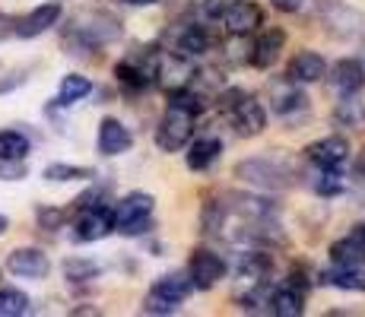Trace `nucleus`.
<instances>
[{"label": "nucleus", "mask_w": 365, "mask_h": 317, "mask_svg": "<svg viewBox=\"0 0 365 317\" xmlns=\"http://www.w3.org/2000/svg\"><path fill=\"white\" fill-rule=\"evenodd\" d=\"M115 38H121V23L115 16H108V13L93 10V13L76 16L67 26L64 48H70V54H89V51H99V48L111 45Z\"/></svg>", "instance_id": "1"}, {"label": "nucleus", "mask_w": 365, "mask_h": 317, "mask_svg": "<svg viewBox=\"0 0 365 317\" xmlns=\"http://www.w3.org/2000/svg\"><path fill=\"white\" fill-rule=\"evenodd\" d=\"M235 178L257 190H286L296 185V168L283 156H255L238 162Z\"/></svg>", "instance_id": "2"}, {"label": "nucleus", "mask_w": 365, "mask_h": 317, "mask_svg": "<svg viewBox=\"0 0 365 317\" xmlns=\"http://www.w3.org/2000/svg\"><path fill=\"white\" fill-rule=\"evenodd\" d=\"M153 209H156V197L153 194H143V190H133V194L121 197L111 209L115 216V232L121 235H143V232L153 229Z\"/></svg>", "instance_id": "3"}, {"label": "nucleus", "mask_w": 365, "mask_h": 317, "mask_svg": "<svg viewBox=\"0 0 365 317\" xmlns=\"http://www.w3.org/2000/svg\"><path fill=\"white\" fill-rule=\"evenodd\" d=\"M194 124H197V115H191L187 108H178V105H168L156 124V146L163 152H181L191 143Z\"/></svg>", "instance_id": "4"}, {"label": "nucleus", "mask_w": 365, "mask_h": 317, "mask_svg": "<svg viewBox=\"0 0 365 317\" xmlns=\"http://www.w3.org/2000/svg\"><path fill=\"white\" fill-rule=\"evenodd\" d=\"M156 63H159L156 48H137L133 54L115 63V76L124 89L140 93V89H150L156 83Z\"/></svg>", "instance_id": "5"}, {"label": "nucleus", "mask_w": 365, "mask_h": 317, "mask_svg": "<svg viewBox=\"0 0 365 317\" xmlns=\"http://www.w3.org/2000/svg\"><path fill=\"white\" fill-rule=\"evenodd\" d=\"M185 273H187V279H191V286L197 289V292H207V289H213L222 276H226L229 266L216 251L194 248L191 257H187V270Z\"/></svg>", "instance_id": "6"}, {"label": "nucleus", "mask_w": 365, "mask_h": 317, "mask_svg": "<svg viewBox=\"0 0 365 317\" xmlns=\"http://www.w3.org/2000/svg\"><path fill=\"white\" fill-rule=\"evenodd\" d=\"M222 115L229 118V124L235 127V133H238V137H245V140L261 137L264 127H267V108L257 102L255 95H248V93L238 98L235 105H229Z\"/></svg>", "instance_id": "7"}, {"label": "nucleus", "mask_w": 365, "mask_h": 317, "mask_svg": "<svg viewBox=\"0 0 365 317\" xmlns=\"http://www.w3.org/2000/svg\"><path fill=\"white\" fill-rule=\"evenodd\" d=\"M111 232H115V216H111L108 207H86L80 209V216H76L73 222V241H102V238H108Z\"/></svg>", "instance_id": "8"}, {"label": "nucleus", "mask_w": 365, "mask_h": 317, "mask_svg": "<svg viewBox=\"0 0 365 317\" xmlns=\"http://www.w3.org/2000/svg\"><path fill=\"white\" fill-rule=\"evenodd\" d=\"M305 156L314 168H346L353 150H349V140L343 137V133H331V137L314 140L305 150Z\"/></svg>", "instance_id": "9"}, {"label": "nucleus", "mask_w": 365, "mask_h": 317, "mask_svg": "<svg viewBox=\"0 0 365 317\" xmlns=\"http://www.w3.org/2000/svg\"><path fill=\"white\" fill-rule=\"evenodd\" d=\"M194 61L181 58V54L168 51L163 54L159 51V63H156V83L165 89V93H175V89H185L194 83Z\"/></svg>", "instance_id": "10"}, {"label": "nucleus", "mask_w": 365, "mask_h": 317, "mask_svg": "<svg viewBox=\"0 0 365 317\" xmlns=\"http://www.w3.org/2000/svg\"><path fill=\"white\" fill-rule=\"evenodd\" d=\"M6 270L23 279H45L51 273V260L38 248H16L6 257Z\"/></svg>", "instance_id": "11"}, {"label": "nucleus", "mask_w": 365, "mask_h": 317, "mask_svg": "<svg viewBox=\"0 0 365 317\" xmlns=\"http://www.w3.org/2000/svg\"><path fill=\"white\" fill-rule=\"evenodd\" d=\"M229 213H238L248 222L277 219L279 203L270 200V197H264V194H229Z\"/></svg>", "instance_id": "12"}, {"label": "nucleus", "mask_w": 365, "mask_h": 317, "mask_svg": "<svg viewBox=\"0 0 365 317\" xmlns=\"http://www.w3.org/2000/svg\"><path fill=\"white\" fill-rule=\"evenodd\" d=\"M308 108V95L299 89V83H292L289 76L270 86V111L279 118H292L302 115Z\"/></svg>", "instance_id": "13"}, {"label": "nucleus", "mask_w": 365, "mask_h": 317, "mask_svg": "<svg viewBox=\"0 0 365 317\" xmlns=\"http://www.w3.org/2000/svg\"><path fill=\"white\" fill-rule=\"evenodd\" d=\"M61 16H64L61 4H41V6H35L32 13H26L23 19H16L13 35H19V38H38V35H45L48 29H54V26L61 23Z\"/></svg>", "instance_id": "14"}, {"label": "nucleus", "mask_w": 365, "mask_h": 317, "mask_svg": "<svg viewBox=\"0 0 365 317\" xmlns=\"http://www.w3.org/2000/svg\"><path fill=\"white\" fill-rule=\"evenodd\" d=\"M324 76H327V83H331L340 95H353V93H362V89H365V63L356 61V58L336 61Z\"/></svg>", "instance_id": "15"}, {"label": "nucleus", "mask_w": 365, "mask_h": 317, "mask_svg": "<svg viewBox=\"0 0 365 317\" xmlns=\"http://www.w3.org/2000/svg\"><path fill=\"white\" fill-rule=\"evenodd\" d=\"M235 276L242 279L245 286H255V283H267L273 276V257L267 248H251L238 257L235 264Z\"/></svg>", "instance_id": "16"}, {"label": "nucleus", "mask_w": 365, "mask_h": 317, "mask_svg": "<svg viewBox=\"0 0 365 317\" xmlns=\"http://www.w3.org/2000/svg\"><path fill=\"white\" fill-rule=\"evenodd\" d=\"M222 23H226V32L232 35H251L264 26V13L257 4L251 0H235L226 13H222Z\"/></svg>", "instance_id": "17"}, {"label": "nucleus", "mask_w": 365, "mask_h": 317, "mask_svg": "<svg viewBox=\"0 0 365 317\" xmlns=\"http://www.w3.org/2000/svg\"><path fill=\"white\" fill-rule=\"evenodd\" d=\"M283 48H286V32H283V29H277V26L264 29V32L255 38V48H251V67L270 70L273 63L279 61Z\"/></svg>", "instance_id": "18"}, {"label": "nucleus", "mask_w": 365, "mask_h": 317, "mask_svg": "<svg viewBox=\"0 0 365 317\" xmlns=\"http://www.w3.org/2000/svg\"><path fill=\"white\" fill-rule=\"evenodd\" d=\"M96 143H99L102 156H124V152L133 146V137H130L128 127L118 121V118H102Z\"/></svg>", "instance_id": "19"}, {"label": "nucleus", "mask_w": 365, "mask_h": 317, "mask_svg": "<svg viewBox=\"0 0 365 317\" xmlns=\"http://www.w3.org/2000/svg\"><path fill=\"white\" fill-rule=\"evenodd\" d=\"M327 73V63L321 58L318 51H299L296 58L289 61V67H286V76H289L292 83H299V86H308V83H321Z\"/></svg>", "instance_id": "20"}, {"label": "nucleus", "mask_w": 365, "mask_h": 317, "mask_svg": "<svg viewBox=\"0 0 365 317\" xmlns=\"http://www.w3.org/2000/svg\"><path fill=\"white\" fill-rule=\"evenodd\" d=\"M210 45H213L210 32L203 29V26L191 23V26H181L178 29V35H175V41H172V51L181 54V58H187V61H197L210 51Z\"/></svg>", "instance_id": "21"}, {"label": "nucleus", "mask_w": 365, "mask_h": 317, "mask_svg": "<svg viewBox=\"0 0 365 317\" xmlns=\"http://www.w3.org/2000/svg\"><path fill=\"white\" fill-rule=\"evenodd\" d=\"M185 162L191 172H207L210 165H213L216 159L222 156V140L220 137H191V143L185 146Z\"/></svg>", "instance_id": "22"}, {"label": "nucleus", "mask_w": 365, "mask_h": 317, "mask_svg": "<svg viewBox=\"0 0 365 317\" xmlns=\"http://www.w3.org/2000/svg\"><path fill=\"white\" fill-rule=\"evenodd\" d=\"M321 286H331V289H340V292H365V270L362 266H331V270L318 273Z\"/></svg>", "instance_id": "23"}, {"label": "nucleus", "mask_w": 365, "mask_h": 317, "mask_svg": "<svg viewBox=\"0 0 365 317\" xmlns=\"http://www.w3.org/2000/svg\"><path fill=\"white\" fill-rule=\"evenodd\" d=\"M270 314L277 317H302L305 314V292L296 286H279L270 292Z\"/></svg>", "instance_id": "24"}, {"label": "nucleus", "mask_w": 365, "mask_h": 317, "mask_svg": "<svg viewBox=\"0 0 365 317\" xmlns=\"http://www.w3.org/2000/svg\"><path fill=\"white\" fill-rule=\"evenodd\" d=\"M150 292L163 295L165 301H175V305H181V301H185L187 295L194 292V286H191V279H187V273L175 270V273H165V276H159L156 283H153Z\"/></svg>", "instance_id": "25"}, {"label": "nucleus", "mask_w": 365, "mask_h": 317, "mask_svg": "<svg viewBox=\"0 0 365 317\" xmlns=\"http://www.w3.org/2000/svg\"><path fill=\"white\" fill-rule=\"evenodd\" d=\"M334 121L340 127H353V130L365 127V98H359V93L343 95L334 108Z\"/></svg>", "instance_id": "26"}, {"label": "nucleus", "mask_w": 365, "mask_h": 317, "mask_svg": "<svg viewBox=\"0 0 365 317\" xmlns=\"http://www.w3.org/2000/svg\"><path fill=\"white\" fill-rule=\"evenodd\" d=\"M89 93H93V80H89V76L67 73L64 80H61V86H58V105L61 108H70V105L83 102Z\"/></svg>", "instance_id": "27"}, {"label": "nucleus", "mask_w": 365, "mask_h": 317, "mask_svg": "<svg viewBox=\"0 0 365 317\" xmlns=\"http://www.w3.org/2000/svg\"><path fill=\"white\" fill-rule=\"evenodd\" d=\"M226 219H229V203L207 200L200 207V232L207 238H220L222 229H226Z\"/></svg>", "instance_id": "28"}, {"label": "nucleus", "mask_w": 365, "mask_h": 317, "mask_svg": "<svg viewBox=\"0 0 365 317\" xmlns=\"http://www.w3.org/2000/svg\"><path fill=\"white\" fill-rule=\"evenodd\" d=\"M270 292L273 289L267 283H255V286H245V292L235 295V301L248 314H270Z\"/></svg>", "instance_id": "29"}, {"label": "nucleus", "mask_w": 365, "mask_h": 317, "mask_svg": "<svg viewBox=\"0 0 365 317\" xmlns=\"http://www.w3.org/2000/svg\"><path fill=\"white\" fill-rule=\"evenodd\" d=\"M346 185L349 181H346V175H343V168H314V181H312L314 194L336 197L346 190Z\"/></svg>", "instance_id": "30"}, {"label": "nucleus", "mask_w": 365, "mask_h": 317, "mask_svg": "<svg viewBox=\"0 0 365 317\" xmlns=\"http://www.w3.org/2000/svg\"><path fill=\"white\" fill-rule=\"evenodd\" d=\"M32 143L26 133L19 130H0V159H13V162H23L29 156Z\"/></svg>", "instance_id": "31"}, {"label": "nucleus", "mask_w": 365, "mask_h": 317, "mask_svg": "<svg viewBox=\"0 0 365 317\" xmlns=\"http://www.w3.org/2000/svg\"><path fill=\"white\" fill-rule=\"evenodd\" d=\"M331 264H336V266H362L365 254L359 251V244L346 235V238H340V241L331 244Z\"/></svg>", "instance_id": "32"}, {"label": "nucleus", "mask_w": 365, "mask_h": 317, "mask_svg": "<svg viewBox=\"0 0 365 317\" xmlns=\"http://www.w3.org/2000/svg\"><path fill=\"white\" fill-rule=\"evenodd\" d=\"M251 48H255V41H251L248 35L229 32V38L222 41V58L229 63H235V67H242V63H251Z\"/></svg>", "instance_id": "33"}, {"label": "nucleus", "mask_w": 365, "mask_h": 317, "mask_svg": "<svg viewBox=\"0 0 365 317\" xmlns=\"http://www.w3.org/2000/svg\"><path fill=\"white\" fill-rule=\"evenodd\" d=\"M41 175H45V181H89V178H96L93 168L67 165V162H51Z\"/></svg>", "instance_id": "34"}, {"label": "nucleus", "mask_w": 365, "mask_h": 317, "mask_svg": "<svg viewBox=\"0 0 365 317\" xmlns=\"http://www.w3.org/2000/svg\"><path fill=\"white\" fill-rule=\"evenodd\" d=\"M29 295L19 289H0V317H23L29 314Z\"/></svg>", "instance_id": "35"}, {"label": "nucleus", "mask_w": 365, "mask_h": 317, "mask_svg": "<svg viewBox=\"0 0 365 317\" xmlns=\"http://www.w3.org/2000/svg\"><path fill=\"white\" fill-rule=\"evenodd\" d=\"M102 273V266L96 264V260H83V257H70L64 264V276L70 283H89V279H96Z\"/></svg>", "instance_id": "36"}, {"label": "nucleus", "mask_w": 365, "mask_h": 317, "mask_svg": "<svg viewBox=\"0 0 365 317\" xmlns=\"http://www.w3.org/2000/svg\"><path fill=\"white\" fill-rule=\"evenodd\" d=\"M178 311V305L175 301H165L163 295H156V292H150L143 298V314H159V317H165V314H175Z\"/></svg>", "instance_id": "37"}, {"label": "nucleus", "mask_w": 365, "mask_h": 317, "mask_svg": "<svg viewBox=\"0 0 365 317\" xmlns=\"http://www.w3.org/2000/svg\"><path fill=\"white\" fill-rule=\"evenodd\" d=\"M26 178V165L13 159H0V181H23Z\"/></svg>", "instance_id": "38"}, {"label": "nucleus", "mask_w": 365, "mask_h": 317, "mask_svg": "<svg viewBox=\"0 0 365 317\" xmlns=\"http://www.w3.org/2000/svg\"><path fill=\"white\" fill-rule=\"evenodd\" d=\"M38 225L48 229V232L61 229V225H64V213H61V209H51V207H41L38 209Z\"/></svg>", "instance_id": "39"}, {"label": "nucleus", "mask_w": 365, "mask_h": 317, "mask_svg": "<svg viewBox=\"0 0 365 317\" xmlns=\"http://www.w3.org/2000/svg\"><path fill=\"white\" fill-rule=\"evenodd\" d=\"M235 0H200V13L207 19H222V13L232 6Z\"/></svg>", "instance_id": "40"}, {"label": "nucleus", "mask_w": 365, "mask_h": 317, "mask_svg": "<svg viewBox=\"0 0 365 317\" xmlns=\"http://www.w3.org/2000/svg\"><path fill=\"white\" fill-rule=\"evenodd\" d=\"M102 197H105V187H93V190H86V194H80V197H76V209L99 207V203H102Z\"/></svg>", "instance_id": "41"}, {"label": "nucleus", "mask_w": 365, "mask_h": 317, "mask_svg": "<svg viewBox=\"0 0 365 317\" xmlns=\"http://www.w3.org/2000/svg\"><path fill=\"white\" fill-rule=\"evenodd\" d=\"M270 6L277 13H286V16H292V13H299L302 6H305V0H270Z\"/></svg>", "instance_id": "42"}, {"label": "nucleus", "mask_w": 365, "mask_h": 317, "mask_svg": "<svg viewBox=\"0 0 365 317\" xmlns=\"http://www.w3.org/2000/svg\"><path fill=\"white\" fill-rule=\"evenodd\" d=\"M13 29H16V19H13V16H6V13H0V41H4V38H10Z\"/></svg>", "instance_id": "43"}, {"label": "nucleus", "mask_w": 365, "mask_h": 317, "mask_svg": "<svg viewBox=\"0 0 365 317\" xmlns=\"http://www.w3.org/2000/svg\"><path fill=\"white\" fill-rule=\"evenodd\" d=\"M349 238H353V241L359 244V251L365 254V222H356L353 229H349Z\"/></svg>", "instance_id": "44"}, {"label": "nucleus", "mask_w": 365, "mask_h": 317, "mask_svg": "<svg viewBox=\"0 0 365 317\" xmlns=\"http://www.w3.org/2000/svg\"><path fill=\"white\" fill-rule=\"evenodd\" d=\"M353 181H359V185H365V152L359 159H356V168H353Z\"/></svg>", "instance_id": "45"}, {"label": "nucleus", "mask_w": 365, "mask_h": 317, "mask_svg": "<svg viewBox=\"0 0 365 317\" xmlns=\"http://www.w3.org/2000/svg\"><path fill=\"white\" fill-rule=\"evenodd\" d=\"M118 4H124V6H153V4H159V0H118Z\"/></svg>", "instance_id": "46"}, {"label": "nucleus", "mask_w": 365, "mask_h": 317, "mask_svg": "<svg viewBox=\"0 0 365 317\" xmlns=\"http://www.w3.org/2000/svg\"><path fill=\"white\" fill-rule=\"evenodd\" d=\"M4 232H6V219H4V216H0V235H4Z\"/></svg>", "instance_id": "47"}]
</instances>
